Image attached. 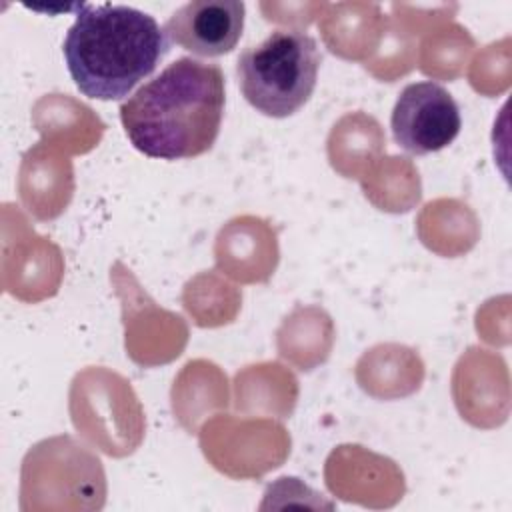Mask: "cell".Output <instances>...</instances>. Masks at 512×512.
<instances>
[{"label": "cell", "instance_id": "3", "mask_svg": "<svg viewBox=\"0 0 512 512\" xmlns=\"http://www.w3.org/2000/svg\"><path fill=\"white\" fill-rule=\"evenodd\" d=\"M322 54L302 30H272L262 42L244 48L236 76L246 102L270 118L298 112L312 96Z\"/></svg>", "mask_w": 512, "mask_h": 512}, {"label": "cell", "instance_id": "1", "mask_svg": "<svg viewBox=\"0 0 512 512\" xmlns=\"http://www.w3.org/2000/svg\"><path fill=\"white\" fill-rule=\"evenodd\" d=\"M224 102L222 68L182 56L120 104V122L132 146L150 158H196L214 146Z\"/></svg>", "mask_w": 512, "mask_h": 512}, {"label": "cell", "instance_id": "4", "mask_svg": "<svg viewBox=\"0 0 512 512\" xmlns=\"http://www.w3.org/2000/svg\"><path fill=\"white\" fill-rule=\"evenodd\" d=\"M390 128L402 150L416 156L438 152L460 134V108L442 84L412 82L396 98Z\"/></svg>", "mask_w": 512, "mask_h": 512}, {"label": "cell", "instance_id": "5", "mask_svg": "<svg viewBox=\"0 0 512 512\" xmlns=\"http://www.w3.org/2000/svg\"><path fill=\"white\" fill-rule=\"evenodd\" d=\"M246 6L240 0H192L164 24L170 44L202 58L232 52L242 36Z\"/></svg>", "mask_w": 512, "mask_h": 512}, {"label": "cell", "instance_id": "2", "mask_svg": "<svg viewBox=\"0 0 512 512\" xmlns=\"http://www.w3.org/2000/svg\"><path fill=\"white\" fill-rule=\"evenodd\" d=\"M154 16L126 4H80L62 54L76 88L94 100H120L168 54Z\"/></svg>", "mask_w": 512, "mask_h": 512}]
</instances>
